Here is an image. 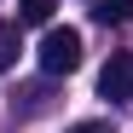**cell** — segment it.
<instances>
[{"label": "cell", "instance_id": "obj_5", "mask_svg": "<svg viewBox=\"0 0 133 133\" xmlns=\"http://www.w3.org/2000/svg\"><path fill=\"white\" fill-rule=\"evenodd\" d=\"M17 46H23V41H17V23H0V75L17 64Z\"/></svg>", "mask_w": 133, "mask_h": 133}, {"label": "cell", "instance_id": "obj_2", "mask_svg": "<svg viewBox=\"0 0 133 133\" xmlns=\"http://www.w3.org/2000/svg\"><path fill=\"white\" fill-rule=\"evenodd\" d=\"M98 98H110V104L133 98V52H110V64L98 70Z\"/></svg>", "mask_w": 133, "mask_h": 133}, {"label": "cell", "instance_id": "obj_1", "mask_svg": "<svg viewBox=\"0 0 133 133\" xmlns=\"http://www.w3.org/2000/svg\"><path fill=\"white\" fill-rule=\"evenodd\" d=\"M35 58H41V70H46V75H70V70H81V29H70V23H64V29H46Z\"/></svg>", "mask_w": 133, "mask_h": 133}, {"label": "cell", "instance_id": "obj_4", "mask_svg": "<svg viewBox=\"0 0 133 133\" xmlns=\"http://www.w3.org/2000/svg\"><path fill=\"white\" fill-rule=\"evenodd\" d=\"M58 0H17V23H52Z\"/></svg>", "mask_w": 133, "mask_h": 133}, {"label": "cell", "instance_id": "obj_6", "mask_svg": "<svg viewBox=\"0 0 133 133\" xmlns=\"http://www.w3.org/2000/svg\"><path fill=\"white\" fill-rule=\"evenodd\" d=\"M46 104H52V93H46V87H23V98H17V116H41Z\"/></svg>", "mask_w": 133, "mask_h": 133}, {"label": "cell", "instance_id": "obj_3", "mask_svg": "<svg viewBox=\"0 0 133 133\" xmlns=\"http://www.w3.org/2000/svg\"><path fill=\"white\" fill-rule=\"evenodd\" d=\"M93 17L110 29V23H133V0H93Z\"/></svg>", "mask_w": 133, "mask_h": 133}, {"label": "cell", "instance_id": "obj_7", "mask_svg": "<svg viewBox=\"0 0 133 133\" xmlns=\"http://www.w3.org/2000/svg\"><path fill=\"white\" fill-rule=\"evenodd\" d=\"M70 133H110V122H75Z\"/></svg>", "mask_w": 133, "mask_h": 133}]
</instances>
